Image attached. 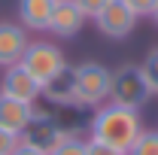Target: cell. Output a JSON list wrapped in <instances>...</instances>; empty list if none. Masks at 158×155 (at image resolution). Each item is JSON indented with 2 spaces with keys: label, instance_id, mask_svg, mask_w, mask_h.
I'll use <instances>...</instances> for the list:
<instances>
[{
  "label": "cell",
  "instance_id": "6da1fadb",
  "mask_svg": "<svg viewBox=\"0 0 158 155\" xmlns=\"http://www.w3.org/2000/svg\"><path fill=\"white\" fill-rule=\"evenodd\" d=\"M88 134L100 140V143H110L122 152H128L137 137L143 134V122H140V110H128V107H118V103H100L91 116V128Z\"/></svg>",
  "mask_w": 158,
  "mask_h": 155
},
{
  "label": "cell",
  "instance_id": "7a4b0ae2",
  "mask_svg": "<svg viewBox=\"0 0 158 155\" xmlns=\"http://www.w3.org/2000/svg\"><path fill=\"white\" fill-rule=\"evenodd\" d=\"M110 82H113V73H110L103 64H98V61H88V64L70 67L73 100L82 103L85 110H98L100 103L110 100Z\"/></svg>",
  "mask_w": 158,
  "mask_h": 155
},
{
  "label": "cell",
  "instance_id": "3957f363",
  "mask_svg": "<svg viewBox=\"0 0 158 155\" xmlns=\"http://www.w3.org/2000/svg\"><path fill=\"white\" fill-rule=\"evenodd\" d=\"M19 64L34 79H37L43 88L70 70V67H67V58H64V52H61L55 43H43V40L27 46V52H24V58H21Z\"/></svg>",
  "mask_w": 158,
  "mask_h": 155
},
{
  "label": "cell",
  "instance_id": "277c9868",
  "mask_svg": "<svg viewBox=\"0 0 158 155\" xmlns=\"http://www.w3.org/2000/svg\"><path fill=\"white\" fill-rule=\"evenodd\" d=\"M152 97L146 79L140 73V67H122L113 73V82H110V103H118V107H128V110H140L146 107V100Z\"/></svg>",
  "mask_w": 158,
  "mask_h": 155
},
{
  "label": "cell",
  "instance_id": "5b68a950",
  "mask_svg": "<svg viewBox=\"0 0 158 155\" xmlns=\"http://www.w3.org/2000/svg\"><path fill=\"white\" fill-rule=\"evenodd\" d=\"M94 27L110 40H125V37H131V31L137 27V12L125 0H110L94 15Z\"/></svg>",
  "mask_w": 158,
  "mask_h": 155
},
{
  "label": "cell",
  "instance_id": "8992f818",
  "mask_svg": "<svg viewBox=\"0 0 158 155\" xmlns=\"http://www.w3.org/2000/svg\"><path fill=\"white\" fill-rule=\"evenodd\" d=\"M0 94L15 97V100H24V103H37L40 97H43V85H40L21 64H12V67H6V73H3Z\"/></svg>",
  "mask_w": 158,
  "mask_h": 155
},
{
  "label": "cell",
  "instance_id": "52a82bcc",
  "mask_svg": "<svg viewBox=\"0 0 158 155\" xmlns=\"http://www.w3.org/2000/svg\"><path fill=\"white\" fill-rule=\"evenodd\" d=\"M85 21H88V15L76 6V0H55L52 21H49V34H55L61 40H70L85 27Z\"/></svg>",
  "mask_w": 158,
  "mask_h": 155
},
{
  "label": "cell",
  "instance_id": "ba28073f",
  "mask_svg": "<svg viewBox=\"0 0 158 155\" xmlns=\"http://www.w3.org/2000/svg\"><path fill=\"white\" fill-rule=\"evenodd\" d=\"M31 40L27 27H21L15 21H0V67H12L24 58Z\"/></svg>",
  "mask_w": 158,
  "mask_h": 155
},
{
  "label": "cell",
  "instance_id": "9c48e42d",
  "mask_svg": "<svg viewBox=\"0 0 158 155\" xmlns=\"http://www.w3.org/2000/svg\"><path fill=\"white\" fill-rule=\"evenodd\" d=\"M61 140H64V134L55 128V122L40 116V113H34V119L27 122V128L21 131V143H27V146H34V149H40V152H46V155L52 152Z\"/></svg>",
  "mask_w": 158,
  "mask_h": 155
},
{
  "label": "cell",
  "instance_id": "30bf717a",
  "mask_svg": "<svg viewBox=\"0 0 158 155\" xmlns=\"http://www.w3.org/2000/svg\"><path fill=\"white\" fill-rule=\"evenodd\" d=\"M34 119V103H24V100H15V97L0 94V125L12 134H19L27 128V122Z\"/></svg>",
  "mask_w": 158,
  "mask_h": 155
},
{
  "label": "cell",
  "instance_id": "8fae6325",
  "mask_svg": "<svg viewBox=\"0 0 158 155\" xmlns=\"http://www.w3.org/2000/svg\"><path fill=\"white\" fill-rule=\"evenodd\" d=\"M55 0H19V19L27 31H49Z\"/></svg>",
  "mask_w": 158,
  "mask_h": 155
},
{
  "label": "cell",
  "instance_id": "7c38bea8",
  "mask_svg": "<svg viewBox=\"0 0 158 155\" xmlns=\"http://www.w3.org/2000/svg\"><path fill=\"white\" fill-rule=\"evenodd\" d=\"M140 73H143V79H146L149 91L158 94V49H152V52L146 55V61L140 64Z\"/></svg>",
  "mask_w": 158,
  "mask_h": 155
},
{
  "label": "cell",
  "instance_id": "4fadbf2b",
  "mask_svg": "<svg viewBox=\"0 0 158 155\" xmlns=\"http://www.w3.org/2000/svg\"><path fill=\"white\" fill-rule=\"evenodd\" d=\"M128 155H158V131H143Z\"/></svg>",
  "mask_w": 158,
  "mask_h": 155
},
{
  "label": "cell",
  "instance_id": "5bb4252c",
  "mask_svg": "<svg viewBox=\"0 0 158 155\" xmlns=\"http://www.w3.org/2000/svg\"><path fill=\"white\" fill-rule=\"evenodd\" d=\"M49 155H85V140L82 137H64Z\"/></svg>",
  "mask_w": 158,
  "mask_h": 155
},
{
  "label": "cell",
  "instance_id": "9a60e30c",
  "mask_svg": "<svg viewBox=\"0 0 158 155\" xmlns=\"http://www.w3.org/2000/svg\"><path fill=\"white\" fill-rule=\"evenodd\" d=\"M85 155H128V152H122V149L110 146V143H100L94 137H88L85 140Z\"/></svg>",
  "mask_w": 158,
  "mask_h": 155
},
{
  "label": "cell",
  "instance_id": "2e32d148",
  "mask_svg": "<svg viewBox=\"0 0 158 155\" xmlns=\"http://www.w3.org/2000/svg\"><path fill=\"white\" fill-rule=\"evenodd\" d=\"M19 143H21L19 134H12V131H6V128L0 125V155H12Z\"/></svg>",
  "mask_w": 158,
  "mask_h": 155
},
{
  "label": "cell",
  "instance_id": "e0dca14e",
  "mask_svg": "<svg viewBox=\"0 0 158 155\" xmlns=\"http://www.w3.org/2000/svg\"><path fill=\"white\" fill-rule=\"evenodd\" d=\"M125 3L137 12V19H140V15H152L155 6H158V0H125Z\"/></svg>",
  "mask_w": 158,
  "mask_h": 155
},
{
  "label": "cell",
  "instance_id": "ac0fdd59",
  "mask_svg": "<svg viewBox=\"0 0 158 155\" xmlns=\"http://www.w3.org/2000/svg\"><path fill=\"white\" fill-rule=\"evenodd\" d=\"M106 3H110V0H76V6L85 12V15H88V19H94V15H98Z\"/></svg>",
  "mask_w": 158,
  "mask_h": 155
},
{
  "label": "cell",
  "instance_id": "d6986e66",
  "mask_svg": "<svg viewBox=\"0 0 158 155\" xmlns=\"http://www.w3.org/2000/svg\"><path fill=\"white\" fill-rule=\"evenodd\" d=\"M12 155H46V152H40V149H34V146H27V143H19Z\"/></svg>",
  "mask_w": 158,
  "mask_h": 155
},
{
  "label": "cell",
  "instance_id": "ffe728a7",
  "mask_svg": "<svg viewBox=\"0 0 158 155\" xmlns=\"http://www.w3.org/2000/svg\"><path fill=\"white\" fill-rule=\"evenodd\" d=\"M149 19H152V21H155V24H158V6H155V12H152V15H149Z\"/></svg>",
  "mask_w": 158,
  "mask_h": 155
}]
</instances>
